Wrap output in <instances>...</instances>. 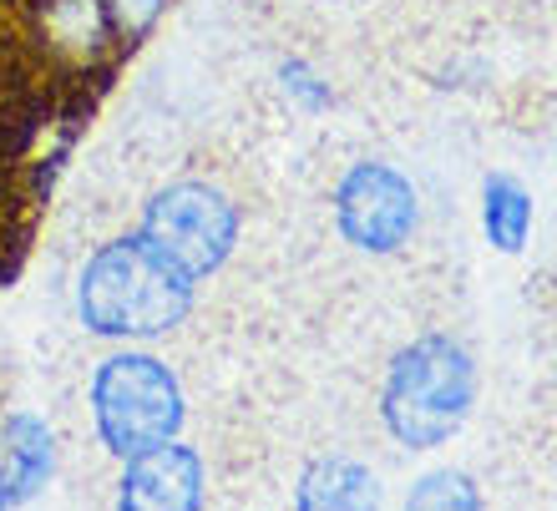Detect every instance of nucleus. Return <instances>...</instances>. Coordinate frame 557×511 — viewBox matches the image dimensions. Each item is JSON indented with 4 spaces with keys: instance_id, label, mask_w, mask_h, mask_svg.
<instances>
[{
    "instance_id": "obj_1",
    "label": "nucleus",
    "mask_w": 557,
    "mask_h": 511,
    "mask_svg": "<svg viewBox=\"0 0 557 511\" xmlns=\"http://www.w3.org/2000/svg\"><path fill=\"white\" fill-rule=\"evenodd\" d=\"M82 320L107 339H152L193 304V278L162 263L143 238H117L91 253L82 274Z\"/></svg>"
},
{
    "instance_id": "obj_2",
    "label": "nucleus",
    "mask_w": 557,
    "mask_h": 511,
    "mask_svg": "<svg viewBox=\"0 0 557 511\" xmlns=\"http://www.w3.org/2000/svg\"><path fill=\"white\" fill-rule=\"evenodd\" d=\"M476 406V365L451 335H425L391 360L381 390L385 431L406 451H431L467 425Z\"/></svg>"
},
{
    "instance_id": "obj_3",
    "label": "nucleus",
    "mask_w": 557,
    "mask_h": 511,
    "mask_svg": "<svg viewBox=\"0 0 557 511\" xmlns=\"http://www.w3.org/2000/svg\"><path fill=\"white\" fill-rule=\"evenodd\" d=\"M91 415L102 431L107 451L122 461L158 440H173L183 425V390H177L173 370L152 360V354H112L97 381H91Z\"/></svg>"
},
{
    "instance_id": "obj_4",
    "label": "nucleus",
    "mask_w": 557,
    "mask_h": 511,
    "mask_svg": "<svg viewBox=\"0 0 557 511\" xmlns=\"http://www.w3.org/2000/svg\"><path fill=\"white\" fill-rule=\"evenodd\" d=\"M137 238H143L162 263H173L177 274L198 284L203 274L223 269V259L234 253L238 213L219 188L177 183V188L158 192V198L147 203V219H143V234Z\"/></svg>"
},
{
    "instance_id": "obj_5",
    "label": "nucleus",
    "mask_w": 557,
    "mask_h": 511,
    "mask_svg": "<svg viewBox=\"0 0 557 511\" xmlns=\"http://www.w3.org/2000/svg\"><path fill=\"white\" fill-rule=\"evenodd\" d=\"M335 223L360 253H396L416 234V188L391 162H355L335 188Z\"/></svg>"
},
{
    "instance_id": "obj_6",
    "label": "nucleus",
    "mask_w": 557,
    "mask_h": 511,
    "mask_svg": "<svg viewBox=\"0 0 557 511\" xmlns=\"http://www.w3.org/2000/svg\"><path fill=\"white\" fill-rule=\"evenodd\" d=\"M203 501V461L188 446L158 440L127 456L122 471V507L133 511H188Z\"/></svg>"
},
{
    "instance_id": "obj_7",
    "label": "nucleus",
    "mask_w": 557,
    "mask_h": 511,
    "mask_svg": "<svg viewBox=\"0 0 557 511\" xmlns=\"http://www.w3.org/2000/svg\"><path fill=\"white\" fill-rule=\"evenodd\" d=\"M375 471H366L360 461H345V456H335V461H314V466L305 471V482H299V507L309 511H324V507H375L381 501V491H375Z\"/></svg>"
},
{
    "instance_id": "obj_8",
    "label": "nucleus",
    "mask_w": 557,
    "mask_h": 511,
    "mask_svg": "<svg viewBox=\"0 0 557 511\" xmlns=\"http://www.w3.org/2000/svg\"><path fill=\"white\" fill-rule=\"evenodd\" d=\"M482 234L502 253H522L532 234V192L507 173H492L482 188Z\"/></svg>"
},
{
    "instance_id": "obj_9",
    "label": "nucleus",
    "mask_w": 557,
    "mask_h": 511,
    "mask_svg": "<svg viewBox=\"0 0 557 511\" xmlns=\"http://www.w3.org/2000/svg\"><path fill=\"white\" fill-rule=\"evenodd\" d=\"M51 461H57L51 431L30 415H11L5 421V486H15L26 497L51 476Z\"/></svg>"
},
{
    "instance_id": "obj_10",
    "label": "nucleus",
    "mask_w": 557,
    "mask_h": 511,
    "mask_svg": "<svg viewBox=\"0 0 557 511\" xmlns=\"http://www.w3.org/2000/svg\"><path fill=\"white\" fill-rule=\"evenodd\" d=\"M406 507H456V511H476L482 507V497H476V486H471V476H461V471H431V476H421V482L406 491Z\"/></svg>"
},
{
    "instance_id": "obj_11",
    "label": "nucleus",
    "mask_w": 557,
    "mask_h": 511,
    "mask_svg": "<svg viewBox=\"0 0 557 511\" xmlns=\"http://www.w3.org/2000/svg\"><path fill=\"white\" fill-rule=\"evenodd\" d=\"M278 76H284V91H289L299 107H309V112L330 107V87H320V76L309 72L305 61H284V66H278Z\"/></svg>"
},
{
    "instance_id": "obj_12",
    "label": "nucleus",
    "mask_w": 557,
    "mask_h": 511,
    "mask_svg": "<svg viewBox=\"0 0 557 511\" xmlns=\"http://www.w3.org/2000/svg\"><path fill=\"white\" fill-rule=\"evenodd\" d=\"M162 0H112V21H117L127 36H143L152 21H158Z\"/></svg>"
},
{
    "instance_id": "obj_13",
    "label": "nucleus",
    "mask_w": 557,
    "mask_h": 511,
    "mask_svg": "<svg viewBox=\"0 0 557 511\" xmlns=\"http://www.w3.org/2000/svg\"><path fill=\"white\" fill-rule=\"evenodd\" d=\"M0 501H11V491H5V471H0Z\"/></svg>"
}]
</instances>
